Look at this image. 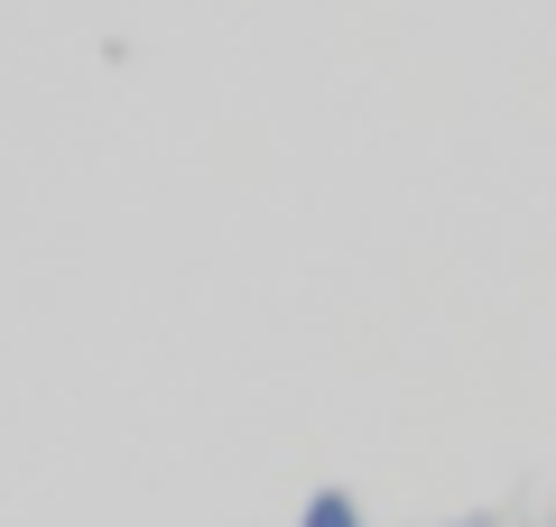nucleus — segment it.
<instances>
[{
    "label": "nucleus",
    "mask_w": 556,
    "mask_h": 527,
    "mask_svg": "<svg viewBox=\"0 0 556 527\" xmlns=\"http://www.w3.org/2000/svg\"><path fill=\"white\" fill-rule=\"evenodd\" d=\"M455 527H492V518H455Z\"/></svg>",
    "instance_id": "obj_2"
},
{
    "label": "nucleus",
    "mask_w": 556,
    "mask_h": 527,
    "mask_svg": "<svg viewBox=\"0 0 556 527\" xmlns=\"http://www.w3.org/2000/svg\"><path fill=\"white\" fill-rule=\"evenodd\" d=\"M298 527H362V500H353V490H306Z\"/></svg>",
    "instance_id": "obj_1"
}]
</instances>
